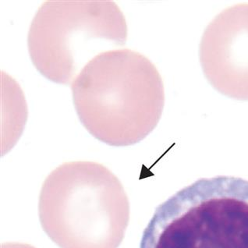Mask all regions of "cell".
Instances as JSON below:
<instances>
[{"label":"cell","instance_id":"1","mask_svg":"<svg viewBox=\"0 0 248 248\" xmlns=\"http://www.w3.org/2000/svg\"><path fill=\"white\" fill-rule=\"evenodd\" d=\"M80 123L92 136L115 147L140 142L158 125L165 88L156 66L128 48L102 52L71 84Z\"/></svg>","mask_w":248,"mask_h":248},{"label":"cell","instance_id":"2","mask_svg":"<svg viewBox=\"0 0 248 248\" xmlns=\"http://www.w3.org/2000/svg\"><path fill=\"white\" fill-rule=\"evenodd\" d=\"M42 229L60 248H117L130 218L122 184L103 165L66 162L42 185L38 202Z\"/></svg>","mask_w":248,"mask_h":248},{"label":"cell","instance_id":"3","mask_svg":"<svg viewBox=\"0 0 248 248\" xmlns=\"http://www.w3.org/2000/svg\"><path fill=\"white\" fill-rule=\"evenodd\" d=\"M140 248H248V180H197L161 204Z\"/></svg>","mask_w":248,"mask_h":248},{"label":"cell","instance_id":"4","mask_svg":"<svg viewBox=\"0 0 248 248\" xmlns=\"http://www.w3.org/2000/svg\"><path fill=\"white\" fill-rule=\"evenodd\" d=\"M127 39L124 14L110 0H48L28 34L33 65L46 78L72 84L92 59Z\"/></svg>","mask_w":248,"mask_h":248},{"label":"cell","instance_id":"5","mask_svg":"<svg viewBox=\"0 0 248 248\" xmlns=\"http://www.w3.org/2000/svg\"><path fill=\"white\" fill-rule=\"evenodd\" d=\"M199 60L212 88L229 98L248 101V3L225 9L208 24Z\"/></svg>","mask_w":248,"mask_h":248},{"label":"cell","instance_id":"6","mask_svg":"<svg viewBox=\"0 0 248 248\" xmlns=\"http://www.w3.org/2000/svg\"><path fill=\"white\" fill-rule=\"evenodd\" d=\"M1 248H36L30 244L21 243H6L1 245Z\"/></svg>","mask_w":248,"mask_h":248}]
</instances>
